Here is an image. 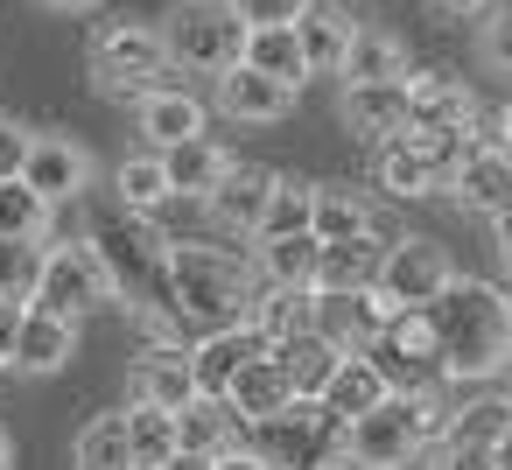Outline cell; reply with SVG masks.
Returning a JSON list of instances; mask_svg holds the SVG:
<instances>
[{
	"label": "cell",
	"mask_w": 512,
	"mask_h": 470,
	"mask_svg": "<svg viewBox=\"0 0 512 470\" xmlns=\"http://www.w3.org/2000/svg\"><path fill=\"white\" fill-rule=\"evenodd\" d=\"M169 78H183V71H169V57H162V29H155V22H141V15H113V22L92 29V85H99L106 99L141 106V99H148L155 85H169Z\"/></svg>",
	"instance_id": "cell-4"
},
{
	"label": "cell",
	"mask_w": 512,
	"mask_h": 470,
	"mask_svg": "<svg viewBox=\"0 0 512 470\" xmlns=\"http://www.w3.org/2000/svg\"><path fill=\"white\" fill-rule=\"evenodd\" d=\"M309 316H316V288H260L253 295V330L267 337V351L281 344V337H295V330H309Z\"/></svg>",
	"instance_id": "cell-34"
},
{
	"label": "cell",
	"mask_w": 512,
	"mask_h": 470,
	"mask_svg": "<svg viewBox=\"0 0 512 470\" xmlns=\"http://www.w3.org/2000/svg\"><path fill=\"white\" fill-rule=\"evenodd\" d=\"M337 344H323L316 330H295V337H281L274 344V365H281V379H288V393L295 400H316L323 386H330V372H337Z\"/></svg>",
	"instance_id": "cell-25"
},
{
	"label": "cell",
	"mask_w": 512,
	"mask_h": 470,
	"mask_svg": "<svg viewBox=\"0 0 512 470\" xmlns=\"http://www.w3.org/2000/svg\"><path fill=\"white\" fill-rule=\"evenodd\" d=\"M239 155L232 148H218L211 134H197V141H176V148H162V176H169V197H211L218 183H225V169H232Z\"/></svg>",
	"instance_id": "cell-23"
},
{
	"label": "cell",
	"mask_w": 512,
	"mask_h": 470,
	"mask_svg": "<svg viewBox=\"0 0 512 470\" xmlns=\"http://www.w3.org/2000/svg\"><path fill=\"white\" fill-rule=\"evenodd\" d=\"M358 232H379V225H372L365 190H351V183H316V204H309V239H316V246H330V239H358Z\"/></svg>",
	"instance_id": "cell-27"
},
{
	"label": "cell",
	"mask_w": 512,
	"mask_h": 470,
	"mask_svg": "<svg viewBox=\"0 0 512 470\" xmlns=\"http://www.w3.org/2000/svg\"><path fill=\"white\" fill-rule=\"evenodd\" d=\"M176 442H183V456H225V449H239L246 442V428H239V414L225 407V400H190L183 414H176Z\"/></svg>",
	"instance_id": "cell-28"
},
{
	"label": "cell",
	"mask_w": 512,
	"mask_h": 470,
	"mask_svg": "<svg viewBox=\"0 0 512 470\" xmlns=\"http://www.w3.org/2000/svg\"><path fill=\"white\" fill-rule=\"evenodd\" d=\"M449 197L463 204V211H477V218H505V204H512V155L505 148H470L463 155V169H456V183H449Z\"/></svg>",
	"instance_id": "cell-22"
},
{
	"label": "cell",
	"mask_w": 512,
	"mask_h": 470,
	"mask_svg": "<svg viewBox=\"0 0 512 470\" xmlns=\"http://www.w3.org/2000/svg\"><path fill=\"white\" fill-rule=\"evenodd\" d=\"M204 120H211V106L183 85V78H169V85H155L141 106H134V127H141V141L162 155V148H176V141H197L204 134Z\"/></svg>",
	"instance_id": "cell-16"
},
{
	"label": "cell",
	"mask_w": 512,
	"mask_h": 470,
	"mask_svg": "<svg viewBox=\"0 0 512 470\" xmlns=\"http://www.w3.org/2000/svg\"><path fill=\"white\" fill-rule=\"evenodd\" d=\"M120 414H127V456H134V470H162V463L183 449V442H176V414L141 407V400H127Z\"/></svg>",
	"instance_id": "cell-35"
},
{
	"label": "cell",
	"mask_w": 512,
	"mask_h": 470,
	"mask_svg": "<svg viewBox=\"0 0 512 470\" xmlns=\"http://www.w3.org/2000/svg\"><path fill=\"white\" fill-rule=\"evenodd\" d=\"M113 302H120V281L106 274V260H99V246H92V239L43 246V274H36L29 309L64 316V323H85L92 309H113Z\"/></svg>",
	"instance_id": "cell-6"
},
{
	"label": "cell",
	"mask_w": 512,
	"mask_h": 470,
	"mask_svg": "<svg viewBox=\"0 0 512 470\" xmlns=\"http://www.w3.org/2000/svg\"><path fill=\"white\" fill-rule=\"evenodd\" d=\"M449 281H456L449 246H442V239H428V232H407V239H386V260H379L372 295H379L386 309H428Z\"/></svg>",
	"instance_id": "cell-10"
},
{
	"label": "cell",
	"mask_w": 512,
	"mask_h": 470,
	"mask_svg": "<svg viewBox=\"0 0 512 470\" xmlns=\"http://www.w3.org/2000/svg\"><path fill=\"white\" fill-rule=\"evenodd\" d=\"M351 36H358V22L337 8V0H309V8H302V22H295V50H302L309 78H337V71H344Z\"/></svg>",
	"instance_id": "cell-20"
},
{
	"label": "cell",
	"mask_w": 512,
	"mask_h": 470,
	"mask_svg": "<svg viewBox=\"0 0 512 470\" xmlns=\"http://www.w3.org/2000/svg\"><path fill=\"white\" fill-rule=\"evenodd\" d=\"M113 190H120V211L134 218H155L169 204V176H162V155L155 148H134L120 169H113Z\"/></svg>",
	"instance_id": "cell-33"
},
{
	"label": "cell",
	"mask_w": 512,
	"mask_h": 470,
	"mask_svg": "<svg viewBox=\"0 0 512 470\" xmlns=\"http://www.w3.org/2000/svg\"><path fill=\"white\" fill-rule=\"evenodd\" d=\"M470 155V134L463 127H407L393 141H379V183L393 197H449L456 169Z\"/></svg>",
	"instance_id": "cell-7"
},
{
	"label": "cell",
	"mask_w": 512,
	"mask_h": 470,
	"mask_svg": "<svg viewBox=\"0 0 512 470\" xmlns=\"http://www.w3.org/2000/svg\"><path fill=\"white\" fill-rule=\"evenodd\" d=\"M512 428V400L498 386H477L463 407H449V428L442 442H470V449H498V435Z\"/></svg>",
	"instance_id": "cell-32"
},
{
	"label": "cell",
	"mask_w": 512,
	"mask_h": 470,
	"mask_svg": "<svg viewBox=\"0 0 512 470\" xmlns=\"http://www.w3.org/2000/svg\"><path fill=\"white\" fill-rule=\"evenodd\" d=\"M337 78H344V85H393V78H407V43L386 36V29H358Z\"/></svg>",
	"instance_id": "cell-31"
},
{
	"label": "cell",
	"mask_w": 512,
	"mask_h": 470,
	"mask_svg": "<svg viewBox=\"0 0 512 470\" xmlns=\"http://www.w3.org/2000/svg\"><path fill=\"white\" fill-rule=\"evenodd\" d=\"M246 449L267 463V470H330L344 456V428L316 407V400H288L281 414L253 421L246 428Z\"/></svg>",
	"instance_id": "cell-8"
},
{
	"label": "cell",
	"mask_w": 512,
	"mask_h": 470,
	"mask_svg": "<svg viewBox=\"0 0 512 470\" xmlns=\"http://www.w3.org/2000/svg\"><path fill=\"white\" fill-rule=\"evenodd\" d=\"M386 400V379L372 372V358H337V372H330V386L316 393V407L337 421V428H351L358 414H372Z\"/></svg>",
	"instance_id": "cell-26"
},
{
	"label": "cell",
	"mask_w": 512,
	"mask_h": 470,
	"mask_svg": "<svg viewBox=\"0 0 512 470\" xmlns=\"http://www.w3.org/2000/svg\"><path fill=\"white\" fill-rule=\"evenodd\" d=\"M498 260H505V288H512V232H498Z\"/></svg>",
	"instance_id": "cell-51"
},
{
	"label": "cell",
	"mask_w": 512,
	"mask_h": 470,
	"mask_svg": "<svg viewBox=\"0 0 512 470\" xmlns=\"http://www.w3.org/2000/svg\"><path fill=\"white\" fill-rule=\"evenodd\" d=\"M386 302L372 295V288H351V295H316V316H309V330L323 337V344H337L344 358H358V351H372V337L386 330Z\"/></svg>",
	"instance_id": "cell-15"
},
{
	"label": "cell",
	"mask_w": 512,
	"mask_h": 470,
	"mask_svg": "<svg viewBox=\"0 0 512 470\" xmlns=\"http://www.w3.org/2000/svg\"><path fill=\"white\" fill-rule=\"evenodd\" d=\"M491 463H498V470H512V428L498 435V449H491Z\"/></svg>",
	"instance_id": "cell-50"
},
{
	"label": "cell",
	"mask_w": 512,
	"mask_h": 470,
	"mask_svg": "<svg viewBox=\"0 0 512 470\" xmlns=\"http://www.w3.org/2000/svg\"><path fill=\"white\" fill-rule=\"evenodd\" d=\"M379 260H386V239H379V232L330 239V246L316 253V295H351V288H372V281H379Z\"/></svg>",
	"instance_id": "cell-24"
},
{
	"label": "cell",
	"mask_w": 512,
	"mask_h": 470,
	"mask_svg": "<svg viewBox=\"0 0 512 470\" xmlns=\"http://www.w3.org/2000/svg\"><path fill=\"white\" fill-rule=\"evenodd\" d=\"M295 393H288V379H281V365H274V351L267 358H253L232 386H225V407L239 414V428H253V421H267V414H281Z\"/></svg>",
	"instance_id": "cell-30"
},
{
	"label": "cell",
	"mask_w": 512,
	"mask_h": 470,
	"mask_svg": "<svg viewBox=\"0 0 512 470\" xmlns=\"http://www.w3.org/2000/svg\"><path fill=\"white\" fill-rule=\"evenodd\" d=\"M253 295H260L253 253L204 246V239H169V260H162V302H169V316H176L190 337L246 323V316H253Z\"/></svg>",
	"instance_id": "cell-2"
},
{
	"label": "cell",
	"mask_w": 512,
	"mask_h": 470,
	"mask_svg": "<svg viewBox=\"0 0 512 470\" xmlns=\"http://www.w3.org/2000/svg\"><path fill=\"white\" fill-rule=\"evenodd\" d=\"M71 463L78 470H134L127 456V414H92L71 442Z\"/></svg>",
	"instance_id": "cell-37"
},
{
	"label": "cell",
	"mask_w": 512,
	"mask_h": 470,
	"mask_svg": "<svg viewBox=\"0 0 512 470\" xmlns=\"http://www.w3.org/2000/svg\"><path fill=\"white\" fill-rule=\"evenodd\" d=\"M498 232H512V204H505V218H498Z\"/></svg>",
	"instance_id": "cell-56"
},
{
	"label": "cell",
	"mask_w": 512,
	"mask_h": 470,
	"mask_svg": "<svg viewBox=\"0 0 512 470\" xmlns=\"http://www.w3.org/2000/svg\"><path fill=\"white\" fill-rule=\"evenodd\" d=\"M50 232V204L15 176V183H0V239H43Z\"/></svg>",
	"instance_id": "cell-39"
},
{
	"label": "cell",
	"mask_w": 512,
	"mask_h": 470,
	"mask_svg": "<svg viewBox=\"0 0 512 470\" xmlns=\"http://www.w3.org/2000/svg\"><path fill=\"white\" fill-rule=\"evenodd\" d=\"M127 400L141 407H162V414H183L197 400V379H190V344H155L134 358L127 372Z\"/></svg>",
	"instance_id": "cell-17"
},
{
	"label": "cell",
	"mask_w": 512,
	"mask_h": 470,
	"mask_svg": "<svg viewBox=\"0 0 512 470\" xmlns=\"http://www.w3.org/2000/svg\"><path fill=\"white\" fill-rule=\"evenodd\" d=\"M253 358H267V337H260L253 323H232V330H204V337H190V379H197L204 400H225V386H232Z\"/></svg>",
	"instance_id": "cell-12"
},
{
	"label": "cell",
	"mask_w": 512,
	"mask_h": 470,
	"mask_svg": "<svg viewBox=\"0 0 512 470\" xmlns=\"http://www.w3.org/2000/svg\"><path fill=\"white\" fill-rule=\"evenodd\" d=\"M36 8H50V15H85L92 0H36Z\"/></svg>",
	"instance_id": "cell-48"
},
{
	"label": "cell",
	"mask_w": 512,
	"mask_h": 470,
	"mask_svg": "<svg viewBox=\"0 0 512 470\" xmlns=\"http://www.w3.org/2000/svg\"><path fill=\"white\" fill-rule=\"evenodd\" d=\"M71 358H78V323L43 316V309H22V330H15L8 365H15V372H29V379H50V372H64Z\"/></svg>",
	"instance_id": "cell-19"
},
{
	"label": "cell",
	"mask_w": 512,
	"mask_h": 470,
	"mask_svg": "<svg viewBox=\"0 0 512 470\" xmlns=\"http://www.w3.org/2000/svg\"><path fill=\"white\" fill-rule=\"evenodd\" d=\"M337 113H344V127H351L358 141L379 148V141L407 134V78H393V85H344Z\"/></svg>",
	"instance_id": "cell-21"
},
{
	"label": "cell",
	"mask_w": 512,
	"mask_h": 470,
	"mask_svg": "<svg viewBox=\"0 0 512 470\" xmlns=\"http://www.w3.org/2000/svg\"><path fill=\"white\" fill-rule=\"evenodd\" d=\"M8 463H15V435H8V428H0V470H8Z\"/></svg>",
	"instance_id": "cell-53"
},
{
	"label": "cell",
	"mask_w": 512,
	"mask_h": 470,
	"mask_svg": "<svg viewBox=\"0 0 512 470\" xmlns=\"http://www.w3.org/2000/svg\"><path fill=\"white\" fill-rule=\"evenodd\" d=\"M239 64L267 71V78L288 85V92L309 85V64H302V50H295V29H246V57H239Z\"/></svg>",
	"instance_id": "cell-36"
},
{
	"label": "cell",
	"mask_w": 512,
	"mask_h": 470,
	"mask_svg": "<svg viewBox=\"0 0 512 470\" xmlns=\"http://www.w3.org/2000/svg\"><path fill=\"white\" fill-rule=\"evenodd\" d=\"M358 358H372V372L386 379V393H435V386H449L435 330H428V309H393L386 330L372 337V351H358Z\"/></svg>",
	"instance_id": "cell-9"
},
{
	"label": "cell",
	"mask_w": 512,
	"mask_h": 470,
	"mask_svg": "<svg viewBox=\"0 0 512 470\" xmlns=\"http://www.w3.org/2000/svg\"><path fill=\"white\" fill-rule=\"evenodd\" d=\"M211 106H218L225 120H239V127H274V120L295 113V92L274 85V78L253 71V64H232V71L211 78Z\"/></svg>",
	"instance_id": "cell-13"
},
{
	"label": "cell",
	"mask_w": 512,
	"mask_h": 470,
	"mask_svg": "<svg viewBox=\"0 0 512 470\" xmlns=\"http://www.w3.org/2000/svg\"><path fill=\"white\" fill-rule=\"evenodd\" d=\"M92 155L71 141V134H29V155H22V183L57 211V204H78L92 190Z\"/></svg>",
	"instance_id": "cell-11"
},
{
	"label": "cell",
	"mask_w": 512,
	"mask_h": 470,
	"mask_svg": "<svg viewBox=\"0 0 512 470\" xmlns=\"http://www.w3.org/2000/svg\"><path fill=\"white\" fill-rule=\"evenodd\" d=\"M435 470H498L491 449H470V442H435Z\"/></svg>",
	"instance_id": "cell-44"
},
{
	"label": "cell",
	"mask_w": 512,
	"mask_h": 470,
	"mask_svg": "<svg viewBox=\"0 0 512 470\" xmlns=\"http://www.w3.org/2000/svg\"><path fill=\"white\" fill-rule=\"evenodd\" d=\"M22 155H29V127L0 113V183H15V176H22Z\"/></svg>",
	"instance_id": "cell-43"
},
{
	"label": "cell",
	"mask_w": 512,
	"mask_h": 470,
	"mask_svg": "<svg viewBox=\"0 0 512 470\" xmlns=\"http://www.w3.org/2000/svg\"><path fill=\"white\" fill-rule=\"evenodd\" d=\"M225 8H232L246 29H295L309 0H225Z\"/></svg>",
	"instance_id": "cell-42"
},
{
	"label": "cell",
	"mask_w": 512,
	"mask_h": 470,
	"mask_svg": "<svg viewBox=\"0 0 512 470\" xmlns=\"http://www.w3.org/2000/svg\"><path fill=\"white\" fill-rule=\"evenodd\" d=\"M428 330H435L449 386H498V372L512 365V288L456 274L428 302Z\"/></svg>",
	"instance_id": "cell-1"
},
{
	"label": "cell",
	"mask_w": 512,
	"mask_h": 470,
	"mask_svg": "<svg viewBox=\"0 0 512 470\" xmlns=\"http://www.w3.org/2000/svg\"><path fill=\"white\" fill-rule=\"evenodd\" d=\"M162 29V57L169 71H197V78H218L246 57V22L225 8V0H176V8L155 22Z\"/></svg>",
	"instance_id": "cell-5"
},
{
	"label": "cell",
	"mask_w": 512,
	"mask_h": 470,
	"mask_svg": "<svg viewBox=\"0 0 512 470\" xmlns=\"http://www.w3.org/2000/svg\"><path fill=\"white\" fill-rule=\"evenodd\" d=\"M498 148H505V155H512V106H505V113H498Z\"/></svg>",
	"instance_id": "cell-52"
},
{
	"label": "cell",
	"mask_w": 512,
	"mask_h": 470,
	"mask_svg": "<svg viewBox=\"0 0 512 470\" xmlns=\"http://www.w3.org/2000/svg\"><path fill=\"white\" fill-rule=\"evenodd\" d=\"M162 470H211V456H183V449H176V456H169Z\"/></svg>",
	"instance_id": "cell-49"
},
{
	"label": "cell",
	"mask_w": 512,
	"mask_h": 470,
	"mask_svg": "<svg viewBox=\"0 0 512 470\" xmlns=\"http://www.w3.org/2000/svg\"><path fill=\"white\" fill-rule=\"evenodd\" d=\"M330 470H372V463H358V456H337V463H330Z\"/></svg>",
	"instance_id": "cell-54"
},
{
	"label": "cell",
	"mask_w": 512,
	"mask_h": 470,
	"mask_svg": "<svg viewBox=\"0 0 512 470\" xmlns=\"http://www.w3.org/2000/svg\"><path fill=\"white\" fill-rule=\"evenodd\" d=\"M309 204H316V183L281 176V183H274V197H267V218H260V232H253V239H295V232H309Z\"/></svg>",
	"instance_id": "cell-38"
},
{
	"label": "cell",
	"mask_w": 512,
	"mask_h": 470,
	"mask_svg": "<svg viewBox=\"0 0 512 470\" xmlns=\"http://www.w3.org/2000/svg\"><path fill=\"white\" fill-rule=\"evenodd\" d=\"M316 239L295 232V239H253V274L260 288H316Z\"/></svg>",
	"instance_id": "cell-29"
},
{
	"label": "cell",
	"mask_w": 512,
	"mask_h": 470,
	"mask_svg": "<svg viewBox=\"0 0 512 470\" xmlns=\"http://www.w3.org/2000/svg\"><path fill=\"white\" fill-rule=\"evenodd\" d=\"M43 274V239H0V302H29Z\"/></svg>",
	"instance_id": "cell-40"
},
{
	"label": "cell",
	"mask_w": 512,
	"mask_h": 470,
	"mask_svg": "<svg viewBox=\"0 0 512 470\" xmlns=\"http://www.w3.org/2000/svg\"><path fill=\"white\" fill-rule=\"evenodd\" d=\"M211 470H267V463H260V456H253L246 442H239V449H225V456H211Z\"/></svg>",
	"instance_id": "cell-47"
},
{
	"label": "cell",
	"mask_w": 512,
	"mask_h": 470,
	"mask_svg": "<svg viewBox=\"0 0 512 470\" xmlns=\"http://www.w3.org/2000/svg\"><path fill=\"white\" fill-rule=\"evenodd\" d=\"M449 428V386L435 393H386L372 414H358L344 428V456L372 463V470H407L414 456H428Z\"/></svg>",
	"instance_id": "cell-3"
},
{
	"label": "cell",
	"mask_w": 512,
	"mask_h": 470,
	"mask_svg": "<svg viewBox=\"0 0 512 470\" xmlns=\"http://www.w3.org/2000/svg\"><path fill=\"white\" fill-rule=\"evenodd\" d=\"M498 393H505V400H512V365H505V372H498Z\"/></svg>",
	"instance_id": "cell-55"
},
{
	"label": "cell",
	"mask_w": 512,
	"mask_h": 470,
	"mask_svg": "<svg viewBox=\"0 0 512 470\" xmlns=\"http://www.w3.org/2000/svg\"><path fill=\"white\" fill-rule=\"evenodd\" d=\"M477 57H484V71L512 78V8H491L477 22Z\"/></svg>",
	"instance_id": "cell-41"
},
{
	"label": "cell",
	"mask_w": 512,
	"mask_h": 470,
	"mask_svg": "<svg viewBox=\"0 0 512 470\" xmlns=\"http://www.w3.org/2000/svg\"><path fill=\"white\" fill-rule=\"evenodd\" d=\"M477 120V92L449 71H407V127H470Z\"/></svg>",
	"instance_id": "cell-18"
},
{
	"label": "cell",
	"mask_w": 512,
	"mask_h": 470,
	"mask_svg": "<svg viewBox=\"0 0 512 470\" xmlns=\"http://www.w3.org/2000/svg\"><path fill=\"white\" fill-rule=\"evenodd\" d=\"M274 183H281V169H267V162H232V169H225V183L204 197V211L218 218V232L253 239V232H260V218H267Z\"/></svg>",
	"instance_id": "cell-14"
},
{
	"label": "cell",
	"mask_w": 512,
	"mask_h": 470,
	"mask_svg": "<svg viewBox=\"0 0 512 470\" xmlns=\"http://www.w3.org/2000/svg\"><path fill=\"white\" fill-rule=\"evenodd\" d=\"M428 8H435L442 22H484L491 8H505V0H428Z\"/></svg>",
	"instance_id": "cell-45"
},
{
	"label": "cell",
	"mask_w": 512,
	"mask_h": 470,
	"mask_svg": "<svg viewBox=\"0 0 512 470\" xmlns=\"http://www.w3.org/2000/svg\"><path fill=\"white\" fill-rule=\"evenodd\" d=\"M22 309H29V302H0V372H8V351H15V330H22Z\"/></svg>",
	"instance_id": "cell-46"
}]
</instances>
